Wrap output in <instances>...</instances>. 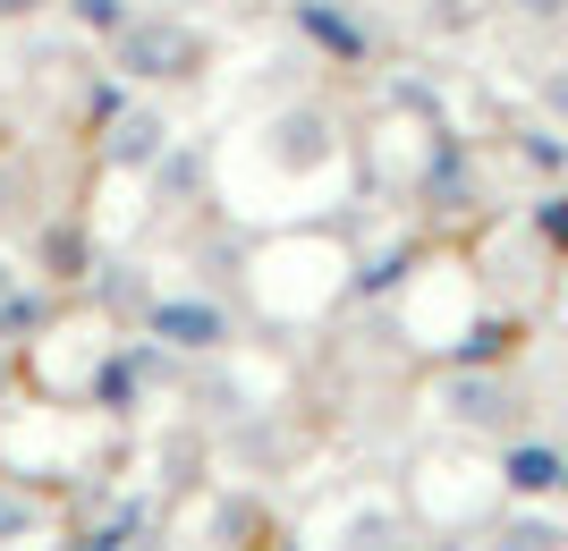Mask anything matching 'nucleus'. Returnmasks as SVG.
I'll return each mask as SVG.
<instances>
[{
    "label": "nucleus",
    "instance_id": "f257e3e1",
    "mask_svg": "<svg viewBox=\"0 0 568 551\" xmlns=\"http://www.w3.org/2000/svg\"><path fill=\"white\" fill-rule=\"evenodd\" d=\"M102 51H111V69L128 76V85H144V94H153V85H195L204 60H213V43H204V25H195L187 9H144V0Z\"/></svg>",
    "mask_w": 568,
    "mask_h": 551
},
{
    "label": "nucleus",
    "instance_id": "f03ea898",
    "mask_svg": "<svg viewBox=\"0 0 568 551\" xmlns=\"http://www.w3.org/2000/svg\"><path fill=\"white\" fill-rule=\"evenodd\" d=\"M170 153V111L162 102H119L111 120H102V162L119 178H144V170H162Z\"/></svg>",
    "mask_w": 568,
    "mask_h": 551
},
{
    "label": "nucleus",
    "instance_id": "7ed1b4c3",
    "mask_svg": "<svg viewBox=\"0 0 568 551\" xmlns=\"http://www.w3.org/2000/svg\"><path fill=\"white\" fill-rule=\"evenodd\" d=\"M144 339H162V348H221L230 314L213 297H162V306H144Z\"/></svg>",
    "mask_w": 568,
    "mask_h": 551
},
{
    "label": "nucleus",
    "instance_id": "20e7f679",
    "mask_svg": "<svg viewBox=\"0 0 568 551\" xmlns=\"http://www.w3.org/2000/svg\"><path fill=\"white\" fill-rule=\"evenodd\" d=\"M263 136H281L272 153H281V162H297V170L332 162V120H323V111H281V120L263 127Z\"/></svg>",
    "mask_w": 568,
    "mask_h": 551
},
{
    "label": "nucleus",
    "instance_id": "39448f33",
    "mask_svg": "<svg viewBox=\"0 0 568 551\" xmlns=\"http://www.w3.org/2000/svg\"><path fill=\"white\" fill-rule=\"evenodd\" d=\"M297 25H306L332 60H365V25L348 18V0H297Z\"/></svg>",
    "mask_w": 568,
    "mask_h": 551
},
{
    "label": "nucleus",
    "instance_id": "423d86ee",
    "mask_svg": "<svg viewBox=\"0 0 568 551\" xmlns=\"http://www.w3.org/2000/svg\"><path fill=\"white\" fill-rule=\"evenodd\" d=\"M43 527H51V509L34 501L26 483H0V551H26Z\"/></svg>",
    "mask_w": 568,
    "mask_h": 551
},
{
    "label": "nucleus",
    "instance_id": "0eeeda50",
    "mask_svg": "<svg viewBox=\"0 0 568 551\" xmlns=\"http://www.w3.org/2000/svg\"><path fill=\"white\" fill-rule=\"evenodd\" d=\"M60 18H69L77 34H94V43H111L119 25L136 18V0H60Z\"/></svg>",
    "mask_w": 568,
    "mask_h": 551
},
{
    "label": "nucleus",
    "instance_id": "6e6552de",
    "mask_svg": "<svg viewBox=\"0 0 568 551\" xmlns=\"http://www.w3.org/2000/svg\"><path fill=\"white\" fill-rule=\"evenodd\" d=\"M560 476H568L560 450H518V458H509V483H518V492H551Z\"/></svg>",
    "mask_w": 568,
    "mask_h": 551
},
{
    "label": "nucleus",
    "instance_id": "1a4fd4ad",
    "mask_svg": "<svg viewBox=\"0 0 568 551\" xmlns=\"http://www.w3.org/2000/svg\"><path fill=\"white\" fill-rule=\"evenodd\" d=\"M34 213V178H26V162L0 144V221H26Z\"/></svg>",
    "mask_w": 568,
    "mask_h": 551
},
{
    "label": "nucleus",
    "instance_id": "9d476101",
    "mask_svg": "<svg viewBox=\"0 0 568 551\" xmlns=\"http://www.w3.org/2000/svg\"><path fill=\"white\" fill-rule=\"evenodd\" d=\"M18 288H26V264H18V255H9V246H0V314L18 306Z\"/></svg>",
    "mask_w": 568,
    "mask_h": 551
},
{
    "label": "nucleus",
    "instance_id": "9b49d317",
    "mask_svg": "<svg viewBox=\"0 0 568 551\" xmlns=\"http://www.w3.org/2000/svg\"><path fill=\"white\" fill-rule=\"evenodd\" d=\"M9 399H18V348L0 339V416H9Z\"/></svg>",
    "mask_w": 568,
    "mask_h": 551
},
{
    "label": "nucleus",
    "instance_id": "f8f14e48",
    "mask_svg": "<svg viewBox=\"0 0 568 551\" xmlns=\"http://www.w3.org/2000/svg\"><path fill=\"white\" fill-rule=\"evenodd\" d=\"M526 18H560V0H518Z\"/></svg>",
    "mask_w": 568,
    "mask_h": 551
},
{
    "label": "nucleus",
    "instance_id": "ddd939ff",
    "mask_svg": "<svg viewBox=\"0 0 568 551\" xmlns=\"http://www.w3.org/2000/svg\"><path fill=\"white\" fill-rule=\"evenodd\" d=\"M195 9H213V0H195Z\"/></svg>",
    "mask_w": 568,
    "mask_h": 551
},
{
    "label": "nucleus",
    "instance_id": "4468645a",
    "mask_svg": "<svg viewBox=\"0 0 568 551\" xmlns=\"http://www.w3.org/2000/svg\"><path fill=\"white\" fill-rule=\"evenodd\" d=\"M560 483H568V476H560Z\"/></svg>",
    "mask_w": 568,
    "mask_h": 551
}]
</instances>
